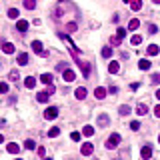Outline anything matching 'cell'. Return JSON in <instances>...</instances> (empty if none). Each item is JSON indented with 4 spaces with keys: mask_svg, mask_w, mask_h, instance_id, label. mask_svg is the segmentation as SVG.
<instances>
[{
    "mask_svg": "<svg viewBox=\"0 0 160 160\" xmlns=\"http://www.w3.org/2000/svg\"><path fill=\"white\" fill-rule=\"evenodd\" d=\"M158 142H160V136H158Z\"/></svg>",
    "mask_w": 160,
    "mask_h": 160,
    "instance_id": "50",
    "label": "cell"
},
{
    "mask_svg": "<svg viewBox=\"0 0 160 160\" xmlns=\"http://www.w3.org/2000/svg\"><path fill=\"white\" fill-rule=\"evenodd\" d=\"M130 42L134 44V46H138V44L142 42V36H138V34H134V36H132V38H130Z\"/></svg>",
    "mask_w": 160,
    "mask_h": 160,
    "instance_id": "31",
    "label": "cell"
},
{
    "mask_svg": "<svg viewBox=\"0 0 160 160\" xmlns=\"http://www.w3.org/2000/svg\"><path fill=\"white\" fill-rule=\"evenodd\" d=\"M130 8L132 10H140L142 8V0H130Z\"/></svg>",
    "mask_w": 160,
    "mask_h": 160,
    "instance_id": "23",
    "label": "cell"
},
{
    "mask_svg": "<svg viewBox=\"0 0 160 160\" xmlns=\"http://www.w3.org/2000/svg\"><path fill=\"white\" fill-rule=\"evenodd\" d=\"M8 78H10V80H12V82H16V80H18V78H20V72H18V70H10Z\"/></svg>",
    "mask_w": 160,
    "mask_h": 160,
    "instance_id": "27",
    "label": "cell"
},
{
    "mask_svg": "<svg viewBox=\"0 0 160 160\" xmlns=\"http://www.w3.org/2000/svg\"><path fill=\"white\" fill-rule=\"evenodd\" d=\"M44 160H52V158H44Z\"/></svg>",
    "mask_w": 160,
    "mask_h": 160,
    "instance_id": "49",
    "label": "cell"
},
{
    "mask_svg": "<svg viewBox=\"0 0 160 160\" xmlns=\"http://www.w3.org/2000/svg\"><path fill=\"white\" fill-rule=\"evenodd\" d=\"M44 118H46V120H54V118H58V108H56V106L46 108V110H44Z\"/></svg>",
    "mask_w": 160,
    "mask_h": 160,
    "instance_id": "2",
    "label": "cell"
},
{
    "mask_svg": "<svg viewBox=\"0 0 160 160\" xmlns=\"http://www.w3.org/2000/svg\"><path fill=\"white\" fill-rule=\"evenodd\" d=\"M52 80H54V78H52V74H48V72H44L42 76H40V82H42V84H46V86H48V84H52Z\"/></svg>",
    "mask_w": 160,
    "mask_h": 160,
    "instance_id": "18",
    "label": "cell"
},
{
    "mask_svg": "<svg viewBox=\"0 0 160 160\" xmlns=\"http://www.w3.org/2000/svg\"><path fill=\"white\" fill-rule=\"evenodd\" d=\"M108 92H110V94H118V86H110V88H108Z\"/></svg>",
    "mask_w": 160,
    "mask_h": 160,
    "instance_id": "41",
    "label": "cell"
},
{
    "mask_svg": "<svg viewBox=\"0 0 160 160\" xmlns=\"http://www.w3.org/2000/svg\"><path fill=\"white\" fill-rule=\"evenodd\" d=\"M62 76H64V80H66V82H74V80H76V74H74L72 68H64V70H62Z\"/></svg>",
    "mask_w": 160,
    "mask_h": 160,
    "instance_id": "4",
    "label": "cell"
},
{
    "mask_svg": "<svg viewBox=\"0 0 160 160\" xmlns=\"http://www.w3.org/2000/svg\"><path fill=\"white\" fill-rule=\"evenodd\" d=\"M2 142H4V136H2V134H0V144H2Z\"/></svg>",
    "mask_w": 160,
    "mask_h": 160,
    "instance_id": "46",
    "label": "cell"
},
{
    "mask_svg": "<svg viewBox=\"0 0 160 160\" xmlns=\"http://www.w3.org/2000/svg\"><path fill=\"white\" fill-rule=\"evenodd\" d=\"M24 8L26 10H34L36 8V0H24Z\"/></svg>",
    "mask_w": 160,
    "mask_h": 160,
    "instance_id": "24",
    "label": "cell"
},
{
    "mask_svg": "<svg viewBox=\"0 0 160 160\" xmlns=\"http://www.w3.org/2000/svg\"><path fill=\"white\" fill-rule=\"evenodd\" d=\"M130 128H132V130H140V122H138V120L130 122Z\"/></svg>",
    "mask_w": 160,
    "mask_h": 160,
    "instance_id": "35",
    "label": "cell"
},
{
    "mask_svg": "<svg viewBox=\"0 0 160 160\" xmlns=\"http://www.w3.org/2000/svg\"><path fill=\"white\" fill-rule=\"evenodd\" d=\"M16 62H18L20 66H26V64H28V54H26V52H20L18 56H16Z\"/></svg>",
    "mask_w": 160,
    "mask_h": 160,
    "instance_id": "9",
    "label": "cell"
},
{
    "mask_svg": "<svg viewBox=\"0 0 160 160\" xmlns=\"http://www.w3.org/2000/svg\"><path fill=\"white\" fill-rule=\"evenodd\" d=\"M24 148H26V150H34V148H36V142H34V140H30V138H28V140L24 142Z\"/></svg>",
    "mask_w": 160,
    "mask_h": 160,
    "instance_id": "29",
    "label": "cell"
},
{
    "mask_svg": "<svg viewBox=\"0 0 160 160\" xmlns=\"http://www.w3.org/2000/svg\"><path fill=\"white\" fill-rule=\"evenodd\" d=\"M70 138H72L74 142H78V140H80V132H72V134H70Z\"/></svg>",
    "mask_w": 160,
    "mask_h": 160,
    "instance_id": "38",
    "label": "cell"
},
{
    "mask_svg": "<svg viewBox=\"0 0 160 160\" xmlns=\"http://www.w3.org/2000/svg\"><path fill=\"white\" fill-rule=\"evenodd\" d=\"M24 86L32 90V88L36 86V78H34V76H26V78H24Z\"/></svg>",
    "mask_w": 160,
    "mask_h": 160,
    "instance_id": "15",
    "label": "cell"
},
{
    "mask_svg": "<svg viewBox=\"0 0 160 160\" xmlns=\"http://www.w3.org/2000/svg\"><path fill=\"white\" fill-rule=\"evenodd\" d=\"M136 114H138V116H144V114H148V106H146L144 102H140V104L136 106Z\"/></svg>",
    "mask_w": 160,
    "mask_h": 160,
    "instance_id": "12",
    "label": "cell"
},
{
    "mask_svg": "<svg viewBox=\"0 0 160 160\" xmlns=\"http://www.w3.org/2000/svg\"><path fill=\"white\" fill-rule=\"evenodd\" d=\"M36 152H38V156H40V158H44V154H46V150H44V146H38V150H36Z\"/></svg>",
    "mask_w": 160,
    "mask_h": 160,
    "instance_id": "39",
    "label": "cell"
},
{
    "mask_svg": "<svg viewBox=\"0 0 160 160\" xmlns=\"http://www.w3.org/2000/svg\"><path fill=\"white\" fill-rule=\"evenodd\" d=\"M120 42H122V38H118V36H112V38H110L112 46H120Z\"/></svg>",
    "mask_w": 160,
    "mask_h": 160,
    "instance_id": "33",
    "label": "cell"
},
{
    "mask_svg": "<svg viewBox=\"0 0 160 160\" xmlns=\"http://www.w3.org/2000/svg\"><path fill=\"white\" fill-rule=\"evenodd\" d=\"M2 52L4 54H14V44L12 42H4L2 44Z\"/></svg>",
    "mask_w": 160,
    "mask_h": 160,
    "instance_id": "13",
    "label": "cell"
},
{
    "mask_svg": "<svg viewBox=\"0 0 160 160\" xmlns=\"http://www.w3.org/2000/svg\"><path fill=\"white\" fill-rule=\"evenodd\" d=\"M156 32H158L156 24H148V34H156Z\"/></svg>",
    "mask_w": 160,
    "mask_h": 160,
    "instance_id": "36",
    "label": "cell"
},
{
    "mask_svg": "<svg viewBox=\"0 0 160 160\" xmlns=\"http://www.w3.org/2000/svg\"><path fill=\"white\" fill-rule=\"evenodd\" d=\"M76 28H78V24H76V22H68V24H66V30H68V32H74Z\"/></svg>",
    "mask_w": 160,
    "mask_h": 160,
    "instance_id": "32",
    "label": "cell"
},
{
    "mask_svg": "<svg viewBox=\"0 0 160 160\" xmlns=\"http://www.w3.org/2000/svg\"><path fill=\"white\" fill-rule=\"evenodd\" d=\"M148 54H150V56H158V54H160V48L156 46V44H150V46H148Z\"/></svg>",
    "mask_w": 160,
    "mask_h": 160,
    "instance_id": "21",
    "label": "cell"
},
{
    "mask_svg": "<svg viewBox=\"0 0 160 160\" xmlns=\"http://www.w3.org/2000/svg\"><path fill=\"white\" fill-rule=\"evenodd\" d=\"M118 70H120V64H118L116 60H112V62L108 64V72H110V74H116Z\"/></svg>",
    "mask_w": 160,
    "mask_h": 160,
    "instance_id": "16",
    "label": "cell"
},
{
    "mask_svg": "<svg viewBox=\"0 0 160 160\" xmlns=\"http://www.w3.org/2000/svg\"><path fill=\"white\" fill-rule=\"evenodd\" d=\"M140 156H142V160H150L152 158V148H150V146H142Z\"/></svg>",
    "mask_w": 160,
    "mask_h": 160,
    "instance_id": "6",
    "label": "cell"
},
{
    "mask_svg": "<svg viewBox=\"0 0 160 160\" xmlns=\"http://www.w3.org/2000/svg\"><path fill=\"white\" fill-rule=\"evenodd\" d=\"M18 16H20V12H18V10H16V8H10V10H8V18L16 20V18H18Z\"/></svg>",
    "mask_w": 160,
    "mask_h": 160,
    "instance_id": "28",
    "label": "cell"
},
{
    "mask_svg": "<svg viewBox=\"0 0 160 160\" xmlns=\"http://www.w3.org/2000/svg\"><path fill=\"white\" fill-rule=\"evenodd\" d=\"M82 132H84V136H92L94 134V126H84Z\"/></svg>",
    "mask_w": 160,
    "mask_h": 160,
    "instance_id": "30",
    "label": "cell"
},
{
    "mask_svg": "<svg viewBox=\"0 0 160 160\" xmlns=\"http://www.w3.org/2000/svg\"><path fill=\"white\" fill-rule=\"evenodd\" d=\"M108 122H110V120H108V116H106V114H100V116L96 118V124H98V126H100V128L108 126Z\"/></svg>",
    "mask_w": 160,
    "mask_h": 160,
    "instance_id": "11",
    "label": "cell"
},
{
    "mask_svg": "<svg viewBox=\"0 0 160 160\" xmlns=\"http://www.w3.org/2000/svg\"><path fill=\"white\" fill-rule=\"evenodd\" d=\"M6 150H8L10 154H18V152H20V146L16 144V142H10V144L6 146Z\"/></svg>",
    "mask_w": 160,
    "mask_h": 160,
    "instance_id": "17",
    "label": "cell"
},
{
    "mask_svg": "<svg viewBox=\"0 0 160 160\" xmlns=\"http://www.w3.org/2000/svg\"><path fill=\"white\" fill-rule=\"evenodd\" d=\"M64 68H66V64H64V62H60L58 66H56V70H64Z\"/></svg>",
    "mask_w": 160,
    "mask_h": 160,
    "instance_id": "44",
    "label": "cell"
},
{
    "mask_svg": "<svg viewBox=\"0 0 160 160\" xmlns=\"http://www.w3.org/2000/svg\"><path fill=\"white\" fill-rule=\"evenodd\" d=\"M138 26H140V20L138 18H132L130 22H128V30H130V32L132 30H138Z\"/></svg>",
    "mask_w": 160,
    "mask_h": 160,
    "instance_id": "20",
    "label": "cell"
},
{
    "mask_svg": "<svg viewBox=\"0 0 160 160\" xmlns=\"http://www.w3.org/2000/svg\"><path fill=\"white\" fill-rule=\"evenodd\" d=\"M92 152H94V146L90 144V142H84V144L80 146V154L82 156H90Z\"/></svg>",
    "mask_w": 160,
    "mask_h": 160,
    "instance_id": "5",
    "label": "cell"
},
{
    "mask_svg": "<svg viewBox=\"0 0 160 160\" xmlns=\"http://www.w3.org/2000/svg\"><path fill=\"white\" fill-rule=\"evenodd\" d=\"M106 94H108V90H106V88H102V86H98L96 90H94V96H96L98 100H104V98H106Z\"/></svg>",
    "mask_w": 160,
    "mask_h": 160,
    "instance_id": "7",
    "label": "cell"
},
{
    "mask_svg": "<svg viewBox=\"0 0 160 160\" xmlns=\"http://www.w3.org/2000/svg\"><path fill=\"white\" fill-rule=\"evenodd\" d=\"M154 116H156V118H160V104L154 108Z\"/></svg>",
    "mask_w": 160,
    "mask_h": 160,
    "instance_id": "42",
    "label": "cell"
},
{
    "mask_svg": "<svg viewBox=\"0 0 160 160\" xmlns=\"http://www.w3.org/2000/svg\"><path fill=\"white\" fill-rule=\"evenodd\" d=\"M32 50L36 54H40V56H48V52L44 50V46H42V42H40V40H34V42H32Z\"/></svg>",
    "mask_w": 160,
    "mask_h": 160,
    "instance_id": "3",
    "label": "cell"
},
{
    "mask_svg": "<svg viewBox=\"0 0 160 160\" xmlns=\"http://www.w3.org/2000/svg\"><path fill=\"white\" fill-rule=\"evenodd\" d=\"M116 36H118V38H124V36H126V30H124V28H118L116 30Z\"/></svg>",
    "mask_w": 160,
    "mask_h": 160,
    "instance_id": "37",
    "label": "cell"
},
{
    "mask_svg": "<svg viewBox=\"0 0 160 160\" xmlns=\"http://www.w3.org/2000/svg\"><path fill=\"white\" fill-rule=\"evenodd\" d=\"M46 92H48V94H54V92H56V88H54V84H48V88H46Z\"/></svg>",
    "mask_w": 160,
    "mask_h": 160,
    "instance_id": "40",
    "label": "cell"
},
{
    "mask_svg": "<svg viewBox=\"0 0 160 160\" xmlns=\"http://www.w3.org/2000/svg\"><path fill=\"white\" fill-rule=\"evenodd\" d=\"M156 98H158V100H160V88H158V90H156Z\"/></svg>",
    "mask_w": 160,
    "mask_h": 160,
    "instance_id": "45",
    "label": "cell"
},
{
    "mask_svg": "<svg viewBox=\"0 0 160 160\" xmlns=\"http://www.w3.org/2000/svg\"><path fill=\"white\" fill-rule=\"evenodd\" d=\"M16 30H18V32H22V34H24L26 30H28V22H26V20H22V18H20L18 22H16Z\"/></svg>",
    "mask_w": 160,
    "mask_h": 160,
    "instance_id": "10",
    "label": "cell"
},
{
    "mask_svg": "<svg viewBox=\"0 0 160 160\" xmlns=\"http://www.w3.org/2000/svg\"><path fill=\"white\" fill-rule=\"evenodd\" d=\"M58 134H60V128H58V126H52V128L48 130V136H50V138H56Z\"/></svg>",
    "mask_w": 160,
    "mask_h": 160,
    "instance_id": "25",
    "label": "cell"
},
{
    "mask_svg": "<svg viewBox=\"0 0 160 160\" xmlns=\"http://www.w3.org/2000/svg\"><path fill=\"white\" fill-rule=\"evenodd\" d=\"M152 2H154V4H160V0H152Z\"/></svg>",
    "mask_w": 160,
    "mask_h": 160,
    "instance_id": "47",
    "label": "cell"
},
{
    "mask_svg": "<svg viewBox=\"0 0 160 160\" xmlns=\"http://www.w3.org/2000/svg\"><path fill=\"white\" fill-rule=\"evenodd\" d=\"M48 98H50V94L46 92V90H44V92H38V94H36V100L42 102V104H44V102H48Z\"/></svg>",
    "mask_w": 160,
    "mask_h": 160,
    "instance_id": "19",
    "label": "cell"
},
{
    "mask_svg": "<svg viewBox=\"0 0 160 160\" xmlns=\"http://www.w3.org/2000/svg\"><path fill=\"white\" fill-rule=\"evenodd\" d=\"M124 2H126V4H130V0H124Z\"/></svg>",
    "mask_w": 160,
    "mask_h": 160,
    "instance_id": "48",
    "label": "cell"
},
{
    "mask_svg": "<svg viewBox=\"0 0 160 160\" xmlns=\"http://www.w3.org/2000/svg\"><path fill=\"white\" fill-rule=\"evenodd\" d=\"M102 56H104V58H110L112 56V46H104V48H102Z\"/></svg>",
    "mask_w": 160,
    "mask_h": 160,
    "instance_id": "26",
    "label": "cell"
},
{
    "mask_svg": "<svg viewBox=\"0 0 160 160\" xmlns=\"http://www.w3.org/2000/svg\"><path fill=\"white\" fill-rule=\"evenodd\" d=\"M130 112H132L130 106H120L118 108V114H120V116H126V114H130Z\"/></svg>",
    "mask_w": 160,
    "mask_h": 160,
    "instance_id": "22",
    "label": "cell"
},
{
    "mask_svg": "<svg viewBox=\"0 0 160 160\" xmlns=\"http://www.w3.org/2000/svg\"><path fill=\"white\" fill-rule=\"evenodd\" d=\"M138 86H140V84H138V82H134V84H130V90H138Z\"/></svg>",
    "mask_w": 160,
    "mask_h": 160,
    "instance_id": "43",
    "label": "cell"
},
{
    "mask_svg": "<svg viewBox=\"0 0 160 160\" xmlns=\"http://www.w3.org/2000/svg\"><path fill=\"white\" fill-rule=\"evenodd\" d=\"M138 68H140V70H150L152 62H150V60H146V58H142L140 62H138Z\"/></svg>",
    "mask_w": 160,
    "mask_h": 160,
    "instance_id": "14",
    "label": "cell"
},
{
    "mask_svg": "<svg viewBox=\"0 0 160 160\" xmlns=\"http://www.w3.org/2000/svg\"><path fill=\"white\" fill-rule=\"evenodd\" d=\"M86 94H88V90L84 86H78L76 88V92H74V96L78 98V100H84V98H86Z\"/></svg>",
    "mask_w": 160,
    "mask_h": 160,
    "instance_id": "8",
    "label": "cell"
},
{
    "mask_svg": "<svg viewBox=\"0 0 160 160\" xmlns=\"http://www.w3.org/2000/svg\"><path fill=\"white\" fill-rule=\"evenodd\" d=\"M8 92V84L6 82H0V94H6Z\"/></svg>",
    "mask_w": 160,
    "mask_h": 160,
    "instance_id": "34",
    "label": "cell"
},
{
    "mask_svg": "<svg viewBox=\"0 0 160 160\" xmlns=\"http://www.w3.org/2000/svg\"><path fill=\"white\" fill-rule=\"evenodd\" d=\"M18 160H22V158H18Z\"/></svg>",
    "mask_w": 160,
    "mask_h": 160,
    "instance_id": "51",
    "label": "cell"
},
{
    "mask_svg": "<svg viewBox=\"0 0 160 160\" xmlns=\"http://www.w3.org/2000/svg\"><path fill=\"white\" fill-rule=\"evenodd\" d=\"M120 140H122V138H120V134H116V132H114V134H110V138L106 140V148H108V150L116 148V146L120 144Z\"/></svg>",
    "mask_w": 160,
    "mask_h": 160,
    "instance_id": "1",
    "label": "cell"
}]
</instances>
